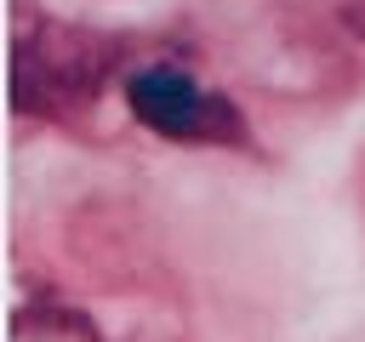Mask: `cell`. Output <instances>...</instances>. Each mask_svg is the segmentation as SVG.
Returning a JSON list of instances; mask_svg holds the SVG:
<instances>
[{
  "mask_svg": "<svg viewBox=\"0 0 365 342\" xmlns=\"http://www.w3.org/2000/svg\"><path fill=\"white\" fill-rule=\"evenodd\" d=\"M114 68V40L74 28V23H34L17 34V57H11V97L23 114H80L103 80Z\"/></svg>",
  "mask_w": 365,
  "mask_h": 342,
  "instance_id": "cell-1",
  "label": "cell"
},
{
  "mask_svg": "<svg viewBox=\"0 0 365 342\" xmlns=\"http://www.w3.org/2000/svg\"><path fill=\"white\" fill-rule=\"evenodd\" d=\"M125 97H131V114L160 131V137H177V142H245V120L228 97L205 91L194 74L171 68V63H148L125 80Z\"/></svg>",
  "mask_w": 365,
  "mask_h": 342,
  "instance_id": "cell-2",
  "label": "cell"
},
{
  "mask_svg": "<svg viewBox=\"0 0 365 342\" xmlns=\"http://www.w3.org/2000/svg\"><path fill=\"white\" fill-rule=\"evenodd\" d=\"M17 342H97V325L80 319L74 308L34 302V308L17 314Z\"/></svg>",
  "mask_w": 365,
  "mask_h": 342,
  "instance_id": "cell-3",
  "label": "cell"
},
{
  "mask_svg": "<svg viewBox=\"0 0 365 342\" xmlns=\"http://www.w3.org/2000/svg\"><path fill=\"white\" fill-rule=\"evenodd\" d=\"M348 23H354V28L365 34V0H348Z\"/></svg>",
  "mask_w": 365,
  "mask_h": 342,
  "instance_id": "cell-4",
  "label": "cell"
}]
</instances>
